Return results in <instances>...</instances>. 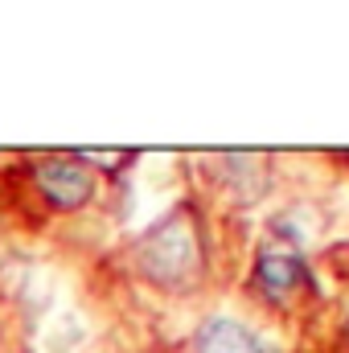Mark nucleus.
Segmentation results:
<instances>
[{"mask_svg": "<svg viewBox=\"0 0 349 353\" xmlns=\"http://www.w3.org/2000/svg\"><path fill=\"white\" fill-rule=\"evenodd\" d=\"M140 263H144V275H152L157 283L165 288H185L197 271H201V251H197V239L193 230L173 218L165 226H157L144 247H140Z\"/></svg>", "mask_w": 349, "mask_h": 353, "instance_id": "nucleus-1", "label": "nucleus"}, {"mask_svg": "<svg viewBox=\"0 0 349 353\" xmlns=\"http://www.w3.org/2000/svg\"><path fill=\"white\" fill-rule=\"evenodd\" d=\"M33 181L41 189V197L54 205V210H79L87 205L90 193H94V173H90L87 161L79 157H50L33 169Z\"/></svg>", "mask_w": 349, "mask_h": 353, "instance_id": "nucleus-2", "label": "nucleus"}, {"mask_svg": "<svg viewBox=\"0 0 349 353\" xmlns=\"http://www.w3.org/2000/svg\"><path fill=\"white\" fill-rule=\"evenodd\" d=\"M197 353H267L259 337L251 329H243L239 321H226V316H214L197 329V341H193Z\"/></svg>", "mask_w": 349, "mask_h": 353, "instance_id": "nucleus-3", "label": "nucleus"}, {"mask_svg": "<svg viewBox=\"0 0 349 353\" xmlns=\"http://www.w3.org/2000/svg\"><path fill=\"white\" fill-rule=\"evenodd\" d=\"M255 279H259V288L275 304H283L304 283V263L296 255H288V251H263L259 267H255Z\"/></svg>", "mask_w": 349, "mask_h": 353, "instance_id": "nucleus-4", "label": "nucleus"}, {"mask_svg": "<svg viewBox=\"0 0 349 353\" xmlns=\"http://www.w3.org/2000/svg\"><path fill=\"white\" fill-rule=\"evenodd\" d=\"M346 333H349V325H346Z\"/></svg>", "mask_w": 349, "mask_h": 353, "instance_id": "nucleus-5", "label": "nucleus"}]
</instances>
